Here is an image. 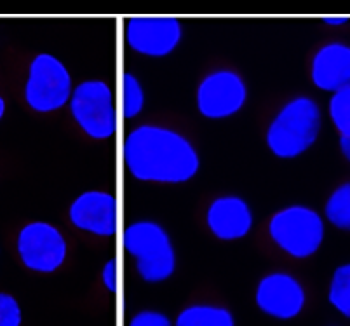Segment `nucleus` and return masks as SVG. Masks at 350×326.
<instances>
[{
  "mask_svg": "<svg viewBox=\"0 0 350 326\" xmlns=\"http://www.w3.org/2000/svg\"><path fill=\"white\" fill-rule=\"evenodd\" d=\"M126 171L143 184L181 185L197 177L200 155L185 134L162 124H139L122 142Z\"/></svg>",
  "mask_w": 350,
  "mask_h": 326,
  "instance_id": "1",
  "label": "nucleus"
},
{
  "mask_svg": "<svg viewBox=\"0 0 350 326\" xmlns=\"http://www.w3.org/2000/svg\"><path fill=\"white\" fill-rule=\"evenodd\" d=\"M323 127V110L314 98H289L273 114L265 131L267 149L279 159H297L314 147Z\"/></svg>",
  "mask_w": 350,
  "mask_h": 326,
  "instance_id": "2",
  "label": "nucleus"
},
{
  "mask_svg": "<svg viewBox=\"0 0 350 326\" xmlns=\"http://www.w3.org/2000/svg\"><path fill=\"white\" fill-rule=\"evenodd\" d=\"M122 248L135 260L136 274L145 283H164L176 271L173 239L155 220L142 218L129 223L122 234Z\"/></svg>",
  "mask_w": 350,
  "mask_h": 326,
  "instance_id": "3",
  "label": "nucleus"
},
{
  "mask_svg": "<svg viewBox=\"0 0 350 326\" xmlns=\"http://www.w3.org/2000/svg\"><path fill=\"white\" fill-rule=\"evenodd\" d=\"M267 232L279 251L295 260H305L323 246L326 218L307 204H288L270 216Z\"/></svg>",
  "mask_w": 350,
  "mask_h": 326,
  "instance_id": "4",
  "label": "nucleus"
},
{
  "mask_svg": "<svg viewBox=\"0 0 350 326\" xmlns=\"http://www.w3.org/2000/svg\"><path fill=\"white\" fill-rule=\"evenodd\" d=\"M68 110L73 123L91 140L105 142L119 129L117 95L103 79H88L75 84Z\"/></svg>",
  "mask_w": 350,
  "mask_h": 326,
  "instance_id": "5",
  "label": "nucleus"
},
{
  "mask_svg": "<svg viewBox=\"0 0 350 326\" xmlns=\"http://www.w3.org/2000/svg\"><path fill=\"white\" fill-rule=\"evenodd\" d=\"M73 88L72 72L58 56L39 53L31 58L23 86L25 103L30 110L53 114L68 107Z\"/></svg>",
  "mask_w": 350,
  "mask_h": 326,
  "instance_id": "6",
  "label": "nucleus"
},
{
  "mask_svg": "<svg viewBox=\"0 0 350 326\" xmlns=\"http://www.w3.org/2000/svg\"><path fill=\"white\" fill-rule=\"evenodd\" d=\"M16 251L21 264L39 274H53L63 267L68 257L65 234L54 223L33 220L25 223L16 238Z\"/></svg>",
  "mask_w": 350,
  "mask_h": 326,
  "instance_id": "7",
  "label": "nucleus"
},
{
  "mask_svg": "<svg viewBox=\"0 0 350 326\" xmlns=\"http://www.w3.org/2000/svg\"><path fill=\"white\" fill-rule=\"evenodd\" d=\"M247 103V84L232 68H216L200 79L196 89V107L204 119L225 121Z\"/></svg>",
  "mask_w": 350,
  "mask_h": 326,
  "instance_id": "8",
  "label": "nucleus"
},
{
  "mask_svg": "<svg viewBox=\"0 0 350 326\" xmlns=\"http://www.w3.org/2000/svg\"><path fill=\"white\" fill-rule=\"evenodd\" d=\"M124 38L133 53L145 58H165L183 40V25L173 16H133L126 21Z\"/></svg>",
  "mask_w": 350,
  "mask_h": 326,
  "instance_id": "9",
  "label": "nucleus"
},
{
  "mask_svg": "<svg viewBox=\"0 0 350 326\" xmlns=\"http://www.w3.org/2000/svg\"><path fill=\"white\" fill-rule=\"evenodd\" d=\"M254 302L269 318L291 321L304 312L307 305V292L297 276L284 271H275L265 274L258 281Z\"/></svg>",
  "mask_w": 350,
  "mask_h": 326,
  "instance_id": "10",
  "label": "nucleus"
},
{
  "mask_svg": "<svg viewBox=\"0 0 350 326\" xmlns=\"http://www.w3.org/2000/svg\"><path fill=\"white\" fill-rule=\"evenodd\" d=\"M68 220L84 234L94 238H112L119 230V201L112 192H81L68 206Z\"/></svg>",
  "mask_w": 350,
  "mask_h": 326,
  "instance_id": "11",
  "label": "nucleus"
},
{
  "mask_svg": "<svg viewBox=\"0 0 350 326\" xmlns=\"http://www.w3.org/2000/svg\"><path fill=\"white\" fill-rule=\"evenodd\" d=\"M208 230L219 241L244 239L254 227V213L244 197L235 194L218 196L206 210Z\"/></svg>",
  "mask_w": 350,
  "mask_h": 326,
  "instance_id": "12",
  "label": "nucleus"
},
{
  "mask_svg": "<svg viewBox=\"0 0 350 326\" xmlns=\"http://www.w3.org/2000/svg\"><path fill=\"white\" fill-rule=\"evenodd\" d=\"M310 81L319 91L333 92L350 86V46L327 42L314 53L310 62Z\"/></svg>",
  "mask_w": 350,
  "mask_h": 326,
  "instance_id": "13",
  "label": "nucleus"
},
{
  "mask_svg": "<svg viewBox=\"0 0 350 326\" xmlns=\"http://www.w3.org/2000/svg\"><path fill=\"white\" fill-rule=\"evenodd\" d=\"M174 326H235V318L225 305L192 303L180 311L174 319Z\"/></svg>",
  "mask_w": 350,
  "mask_h": 326,
  "instance_id": "14",
  "label": "nucleus"
},
{
  "mask_svg": "<svg viewBox=\"0 0 350 326\" xmlns=\"http://www.w3.org/2000/svg\"><path fill=\"white\" fill-rule=\"evenodd\" d=\"M146 95L142 81L131 72H124L117 89V107L122 119L133 121L145 110Z\"/></svg>",
  "mask_w": 350,
  "mask_h": 326,
  "instance_id": "15",
  "label": "nucleus"
},
{
  "mask_svg": "<svg viewBox=\"0 0 350 326\" xmlns=\"http://www.w3.org/2000/svg\"><path fill=\"white\" fill-rule=\"evenodd\" d=\"M324 218L335 229L350 232V181L338 185L331 192L324 204Z\"/></svg>",
  "mask_w": 350,
  "mask_h": 326,
  "instance_id": "16",
  "label": "nucleus"
},
{
  "mask_svg": "<svg viewBox=\"0 0 350 326\" xmlns=\"http://www.w3.org/2000/svg\"><path fill=\"white\" fill-rule=\"evenodd\" d=\"M327 302L340 316L350 319V262L333 271L327 286Z\"/></svg>",
  "mask_w": 350,
  "mask_h": 326,
  "instance_id": "17",
  "label": "nucleus"
},
{
  "mask_svg": "<svg viewBox=\"0 0 350 326\" xmlns=\"http://www.w3.org/2000/svg\"><path fill=\"white\" fill-rule=\"evenodd\" d=\"M327 117L340 136H350V86L329 96Z\"/></svg>",
  "mask_w": 350,
  "mask_h": 326,
  "instance_id": "18",
  "label": "nucleus"
},
{
  "mask_svg": "<svg viewBox=\"0 0 350 326\" xmlns=\"http://www.w3.org/2000/svg\"><path fill=\"white\" fill-rule=\"evenodd\" d=\"M23 312L14 295L0 292V326H21Z\"/></svg>",
  "mask_w": 350,
  "mask_h": 326,
  "instance_id": "19",
  "label": "nucleus"
},
{
  "mask_svg": "<svg viewBox=\"0 0 350 326\" xmlns=\"http://www.w3.org/2000/svg\"><path fill=\"white\" fill-rule=\"evenodd\" d=\"M127 326H174V321L167 314L155 309H143V311L136 312Z\"/></svg>",
  "mask_w": 350,
  "mask_h": 326,
  "instance_id": "20",
  "label": "nucleus"
},
{
  "mask_svg": "<svg viewBox=\"0 0 350 326\" xmlns=\"http://www.w3.org/2000/svg\"><path fill=\"white\" fill-rule=\"evenodd\" d=\"M119 264L116 258H110L101 268V283L110 293L119 292Z\"/></svg>",
  "mask_w": 350,
  "mask_h": 326,
  "instance_id": "21",
  "label": "nucleus"
},
{
  "mask_svg": "<svg viewBox=\"0 0 350 326\" xmlns=\"http://www.w3.org/2000/svg\"><path fill=\"white\" fill-rule=\"evenodd\" d=\"M349 21L347 16H324L323 23L327 25V27H342Z\"/></svg>",
  "mask_w": 350,
  "mask_h": 326,
  "instance_id": "22",
  "label": "nucleus"
},
{
  "mask_svg": "<svg viewBox=\"0 0 350 326\" xmlns=\"http://www.w3.org/2000/svg\"><path fill=\"white\" fill-rule=\"evenodd\" d=\"M5 112H8V103H5L4 95L0 92V123H2V119H4Z\"/></svg>",
  "mask_w": 350,
  "mask_h": 326,
  "instance_id": "23",
  "label": "nucleus"
}]
</instances>
